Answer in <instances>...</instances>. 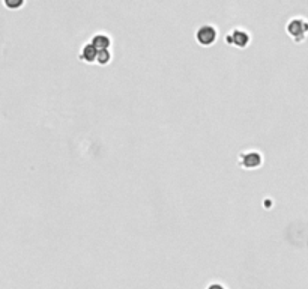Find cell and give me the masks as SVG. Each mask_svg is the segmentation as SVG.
<instances>
[{
	"instance_id": "6da1fadb",
	"label": "cell",
	"mask_w": 308,
	"mask_h": 289,
	"mask_svg": "<svg viewBox=\"0 0 308 289\" xmlns=\"http://www.w3.org/2000/svg\"><path fill=\"white\" fill-rule=\"evenodd\" d=\"M286 32L295 43H302L308 35V20L304 17H293L286 24Z\"/></svg>"
},
{
	"instance_id": "7a4b0ae2",
	"label": "cell",
	"mask_w": 308,
	"mask_h": 289,
	"mask_svg": "<svg viewBox=\"0 0 308 289\" xmlns=\"http://www.w3.org/2000/svg\"><path fill=\"white\" fill-rule=\"evenodd\" d=\"M264 161V157L260 151H256V149H248V151H242L239 154V158H238V163L241 167L247 169V170H254V169H259Z\"/></svg>"
},
{
	"instance_id": "3957f363",
	"label": "cell",
	"mask_w": 308,
	"mask_h": 289,
	"mask_svg": "<svg viewBox=\"0 0 308 289\" xmlns=\"http://www.w3.org/2000/svg\"><path fill=\"white\" fill-rule=\"evenodd\" d=\"M225 43L238 48H245L251 43V35L242 27H235L232 32L225 35Z\"/></svg>"
},
{
	"instance_id": "277c9868",
	"label": "cell",
	"mask_w": 308,
	"mask_h": 289,
	"mask_svg": "<svg viewBox=\"0 0 308 289\" xmlns=\"http://www.w3.org/2000/svg\"><path fill=\"white\" fill-rule=\"evenodd\" d=\"M218 40V29L214 24H202L196 32V41L203 46H212Z\"/></svg>"
},
{
	"instance_id": "5b68a950",
	"label": "cell",
	"mask_w": 308,
	"mask_h": 289,
	"mask_svg": "<svg viewBox=\"0 0 308 289\" xmlns=\"http://www.w3.org/2000/svg\"><path fill=\"white\" fill-rule=\"evenodd\" d=\"M98 53L99 51L96 50V47L92 43H86V44H83V47L80 50L79 59L82 62H86V63H95L96 57H98Z\"/></svg>"
},
{
	"instance_id": "8992f818",
	"label": "cell",
	"mask_w": 308,
	"mask_h": 289,
	"mask_svg": "<svg viewBox=\"0 0 308 289\" xmlns=\"http://www.w3.org/2000/svg\"><path fill=\"white\" fill-rule=\"evenodd\" d=\"M90 43L96 47L98 51L101 50H110L111 47V36L108 33H104V32H98L92 36Z\"/></svg>"
},
{
	"instance_id": "52a82bcc",
	"label": "cell",
	"mask_w": 308,
	"mask_h": 289,
	"mask_svg": "<svg viewBox=\"0 0 308 289\" xmlns=\"http://www.w3.org/2000/svg\"><path fill=\"white\" fill-rule=\"evenodd\" d=\"M111 57H113V54H111L110 50H101V51L98 53L96 63L101 65V66H105V65H108V63L111 62Z\"/></svg>"
},
{
	"instance_id": "ba28073f",
	"label": "cell",
	"mask_w": 308,
	"mask_h": 289,
	"mask_svg": "<svg viewBox=\"0 0 308 289\" xmlns=\"http://www.w3.org/2000/svg\"><path fill=\"white\" fill-rule=\"evenodd\" d=\"M5 6L6 8H9V9H17V8H21L23 5H24V0H18V2H9V0H5Z\"/></svg>"
},
{
	"instance_id": "9c48e42d",
	"label": "cell",
	"mask_w": 308,
	"mask_h": 289,
	"mask_svg": "<svg viewBox=\"0 0 308 289\" xmlns=\"http://www.w3.org/2000/svg\"><path fill=\"white\" fill-rule=\"evenodd\" d=\"M206 289H227V288L222 283H220V282H212V283H209L206 286Z\"/></svg>"
}]
</instances>
